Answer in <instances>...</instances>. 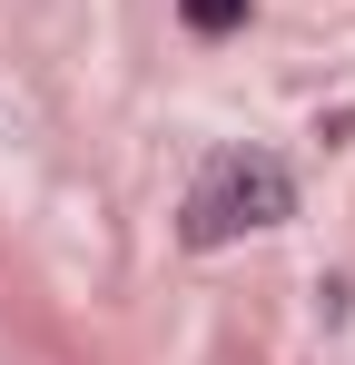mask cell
I'll list each match as a JSON object with an SVG mask.
<instances>
[{
    "instance_id": "cell-1",
    "label": "cell",
    "mask_w": 355,
    "mask_h": 365,
    "mask_svg": "<svg viewBox=\"0 0 355 365\" xmlns=\"http://www.w3.org/2000/svg\"><path fill=\"white\" fill-rule=\"evenodd\" d=\"M296 217V178L287 158H267V148H217L197 187H187V207H178V237L187 247H227V237H257V227H287Z\"/></svg>"
},
{
    "instance_id": "cell-2",
    "label": "cell",
    "mask_w": 355,
    "mask_h": 365,
    "mask_svg": "<svg viewBox=\"0 0 355 365\" xmlns=\"http://www.w3.org/2000/svg\"><path fill=\"white\" fill-rule=\"evenodd\" d=\"M178 20L207 30V40H227V30H247V0H178Z\"/></svg>"
}]
</instances>
